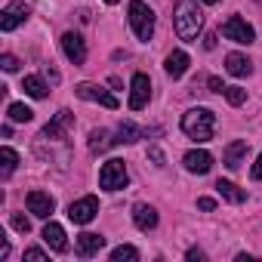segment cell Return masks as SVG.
Returning a JSON list of instances; mask_svg holds the SVG:
<instances>
[{"label": "cell", "instance_id": "1", "mask_svg": "<svg viewBox=\"0 0 262 262\" xmlns=\"http://www.w3.org/2000/svg\"><path fill=\"white\" fill-rule=\"evenodd\" d=\"M173 28L179 34V40H198V34L204 28V13L198 7V0H176V7H173Z\"/></svg>", "mask_w": 262, "mask_h": 262}, {"label": "cell", "instance_id": "2", "mask_svg": "<svg viewBox=\"0 0 262 262\" xmlns=\"http://www.w3.org/2000/svg\"><path fill=\"white\" fill-rule=\"evenodd\" d=\"M182 133L194 142H210L216 133V114L210 108H188L182 114Z\"/></svg>", "mask_w": 262, "mask_h": 262}, {"label": "cell", "instance_id": "3", "mask_svg": "<svg viewBox=\"0 0 262 262\" xmlns=\"http://www.w3.org/2000/svg\"><path fill=\"white\" fill-rule=\"evenodd\" d=\"M129 25H133L136 37L142 43H148L155 37V13L145 0H129Z\"/></svg>", "mask_w": 262, "mask_h": 262}, {"label": "cell", "instance_id": "4", "mask_svg": "<svg viewBox=\"0 0 262 262\" xmlns=\"http://www.w3.org/2000/svg\"><path fill=\"white\" fill-rule=\"evenodd\" d=\"M126 182H129V173H126V164H123V161H108V164H102V170H99V185H102L105 191H120V188H126Z\"/></svg>", "mask_w": 262, "mask_h": 262}, {"label": "cell", "instance_id": "5", "mask_svg": "<svg viewBox=\"0 0 262 262\" xmlns=\"http://www.w3.org/2000/svg\"><path fill=\"white\" fill-rule=\"evenodd\" d=\"M222 37L225 40H231V43H253L256 40V31H253V25L247 22V19H241V16H228L225 22H222Z\"/></svg>", "mask_w": 262, "mask_h": 262}, {"label": "cell", "instance_id": "6", "mask_svg": "<svg viewBox=\"0 0 262 262\" xmlns=\"http://www.w3.org/2000/svg\"><path fill=\"white\" fill-rule=\"evenodd\" d=\"M71 126H74V114L68 111V108H62L47 126H43V133H40V139H47V142H65L68 139V133H71Z\"/></svg>", "mask_w": 262, "mask_h": 262}, {"label": "cell", "instance_id": "7", "mask_svg": "<svg viewBox=\"0 0 262 262\" xmlns=\"http://www.w3.org/2000/svg\"><path fill=\"white\" fill-rule=\"evenodd\" d=\"M148 99H151V80H148V74L136 71L133 80H129V108H133V111H142V108L148 105Z\"/></svg>", "mask_w": 262, "mask_h": 262}, {"label": "cell", "instance_id": "8", "mask_svg": "<svg viewBox=\"0 0 262 262\" xmlns=\"http://www.w3.org/2000/svg\"><path fill=\"white\" fill-rule=\"evenodd\" d=\"M28 16H31V7L28 4H7L4 7V13H0V31H16L19 25H25L28 22Z\"/></svg>", "mask_w": 262, "mask_h": 262}, {"label": "cell", "instance_id": "9", "mask_svg": "<svg viewBox=\"0 0 262 262\" xmlns=\"http://www.w3.org/2000/svg\"><path fill=\"white\" fill-rule=\"evenodd\" d=\"M96 213H99V201H96L93 194H86V198H80V201H74V204L68 207V219H71L74 225H86V222H93Z\"/></svg>", "mask_w": 262, "mask_h": 262}, {"label": "cell", "instance_id": "10", "mask_svg": "<svg viewBox=\"0 0 262 262\" xmlns=\"http://www.w3.org/2000/svg\"><path fill=\"white\" fill-rule=\"evenodd\" d=\"M74 93H77L83 102H99V105H105V108H117V99H114L108 90H102L99 83H77Z\"/></svg>", "mask_w": 262, "mask_h": 262}, {"label": "cell", "instance_id": "11", "mask_svg": "<svg viewBox=\"0 0 262 262\" xmlns=\"http://www.w3.org/2000/svg\"><path fill=\"white\" fill-rule=\"evenodd\" d=\"M62 53L74 62V65H83L86 62V43L77 31H65L62 34Z\"/></svg>", "mask_w": 262, "mask_h": 262}, {"label": "cell", "instance_id": "12", "mask_svg": "<svg viewBox=\"0 0 262 262\" xmlns=\"http://www.w3.org/2000/svg\"><path fill=\"white\" fill-rule=\"evenodd\" d=\"M53 210H56L53 194H47V191H31V194H28V213H31V216H37V219H50Z\"/></svg>", "mask_w": 262, "mask_h": 262}, {"label": "cell", "instance_id": "13", "mask_svg": "<svg viewBox=\"0 0 262 262\" xmlns=\"http://www.w3.org/2000/svg\"><path fill=\"white\" fill-rule=\"evenodd\" d=\"M182 164H185V170H188V173L204 176V173H210V167H213V155H210V151H204V148H194V151H188V155L182 158Z\"/></svg>", "mask_w": 262, "mask_h": 262}, {"label": "cell", "instance_id": "14", "mask_svg": "<svg viewBox=\"0 0 262 262\" xmlns=\"http://www.w3.org/2000/svg\"><path fill=\"white\" fill-rule=\"evenodd\" d=\"M43 241H47V247L56 250V253H65V250H68V237H65V228H62L59 222H47V225H43Z\"/></svg>", "mask_w": 262, "mask_h": 262}, {"label": "cell", "instance_id": "15", "mask_svg": "<svg viewBox=\"0 0 262 262\" xmlns=\"http://www.w3.org/2000/svg\"><path fill=\"white\" fill-rule=\"evenodd\" d=\"M164 71H167L173 80H179V77L188 71V53H185V50H173V53L164 59Z\"/></svg>", "mask_w": 262, "mask_h": 262}, {"label": "cell", "instance_id": "16", "mask_svg": "<svg viewBox=\"0 0 262 262\" xmlns=\"http://www.w3.org/2000/svg\"><path fill=\"white\" fill-rule=\"evenodd\" d=\"M133 222H136L139 231H151V228H158V210L148 207V204H136L133 207Z\"/></svg>", "mask_w": 262, "mask_h": 262}, {"label": "cell", "instance_id": "17", "mask_svg": "<svg viewBox=\"0 0 262 262\" xmlns=\"http://www.w3.org/2000/svg\"><path fill=\"white\" fill-rule=\"evenodd\" d=\"M225 71L231 77H247V74H253V62L247 56H241V53H228L225 56Z\"/></svg>", "mask_w": 262, "mask_h": 262}, {"label": "cell", "instance_id": "18", "mask_svg": "<svg viewBox=\"0 0 262 262\" xmlns=\"http://www.w3.org/2000/svg\"><path fill=\"white\" fill-rule=\"evenodd\" d=\"M102 247H105V237H102V234H93V231L77 234V253H80V256H96Z\"/></svg>", "mask_w": 262, "mask_h": 262}, {"label": "cell", "instance_id": "19", "mask_svg": "<svg viewBox=\"0 0 262 262\" xmlns=\"http://www.w3.org/2000/svg\"><path fill=\"white\" fill-rule=\"evenodd\" d=\"M247 142L244 139H237V142H231L228 148H225V155H222V161H225V167L228 170H241V164H244V155H247Z\"/></svg>", "mask_w": 262, "mask_h": 262}, {"label": "cell", "instance_id": "20", "mask_svg": "<svg viewBox=\"0 0 262 262\" xmlns=\"http://www.w3.org/2000/svg\"><path fill=\"white\" fill-rule=\"evenodd\" d=\"M216 191H219V198H225L228 204H244L247 201V191H241L234 182H228V179H219L216 182Z\"/></svg>", "mask_w": 262, "mask_h": 262}, {"label": "cell", "instance_id": "21", "mask_svg": "<svg viewBox=\"0 0 262 262\" xmlns=\"http://www.w3.org/2000/svg\"><path fill=\"white\" fill-rule=\"evenodd\" d=\"M145 133L133 123V120H120V126H117V142H123V145H133V142H139Z\"/></svg>", "mask_w": 262, "mask_h": 262}, {"label": "cell", "instance_id": "22", "mask_svg": "<svg viewBox=\"0 0 262 262\" xmlns=\"http://www.w3.org/2000/svg\"><path fill=\"white\" fill-rule=\"evenodd\" d=\"M114 142H117V139H111V133H108V129H93V133H90V151H93V155H102V151H108Z\"/></svg>", "mask_w": 262, "mask_h": 262}, {"label": "cell", "instance_id": "23", "mask_svg": "<svg viewBox=\"0 0 262 262\" xmlns=\"http://www.w3.org/2000/svg\"><path fill=\"white\" fill-rule=\"evenodd\" d=\"M0 164H4V167H0V176L10 179V176H13V170L19 167V155H16L10 145H4V148H0Z\"/></svg>", "mask_w": 262, "mask_h": 262}, {"label": "cell", "instance_id": "24", "mask_svg": "<svg viewBox=\"0 0 262 262\" xmlns=\"http://www.w3.org/2000/svg\"><path fill=\"white\" fill-rule=\"evenodd\" d=\"M22 90H25L31 99H47V93H50V90H47V83H43L40 77H34V74H28V77L22 80Z\"/></svg>", "mask_w": 262, "mask_h": 262}, {"label": "cell", "instance_id": "25", "mask_svg": "<svg viewBox=\"0 0 262 262\" xmlns=\"http://www.w3.org/2000/svg\"><path fill=\"white\" fill-rule=\"evenodd\" d=\"M7 114H10L13 123H28V120L34 117V111H31L28 105H22V102H13V105L7 108Z\"/></svg>", "mask_w": 262, "mask_h": 262}, {"label": "cell", "instance_id": "26", "mask_svg": "<svg viewBox=\"0 0 262 262\" xmlns=\"http://www.w3.org/2000/svg\"><path fill=\"white\" fill-rule=\"evenodd\" d=\"M136 259H139V250L129 244H120L111 250V262H136Z\"/></svg>", "mask_w": 262, "mask_h": 262}, {"label": "cell", "instance_id": "27", "mask_svg": "<svg viewBox=\"0 0 262 262\" xmlns=\"http://www.w3.org/2000/svg\"><path fill=\"white\" fill-rule=\"evenodd\" d=\"M225 99H228V105H244L247 102V90H241V86H225Z\"/></svg>", "mask_w": 262, "mask_h": 262}, {"label": "cell", "instance_id": "28", "mask_svg": "<svg viewBox=\"0 0 262 262\" xmlns=\"http://www.w3.org/2000/svg\"><path fill=\"white\" fill-rule=\"evenodd\" d=\"M10 222H13V228H16V231H25V234L31 231V222H28V216H22V213H13V219H10Z\"/></svg>", "mask_w": 262, "mask_h": 262}, {"label": "cell", "instance_id": "29", "mask_svg": "<svg viewBox=\"0 0 262 262\" xmlns=\"http://www.w3.org/2000/svg\"><path fill=\"white\" fill-rule=\"evenodd\" d=\"M0 65H4V71H7V74L19 71V59H16V56H10V53H4V56H0Z\"/></svg>", "mask_w": 262, "mask_h": 262}, {"label": "cell", "instance_id": "30", "mask_svg": "<svg viewBox=\"0 0 262 262\" xmlns=\"http://www.w3.org/2000/svg\"><path fill=\"white\" fill-rule=\"evenodd\" d=\"M25 259H28V262H47V253L37 250V247H31V250H25Z\"/></svg>", "mask_w": 262, "mask_h": 262}, {"label": "cell", "instance_id": "31", "mask_svg": "<svg viewBox=\"0 0 262 262\" xmlns=\"http://www.w3.org/2000/svg\"><path fill=\"white\" fill-rule=\"evenodd\" d=\"M148 158H151L158 167H164V151H161V148H155V145H151V148H148Z\"/></svg>", "mask_w": 262, "mask_h": 262}, {"label": "cell", "instance_id": "32", "mask_svg": "<svg viewBox=\"0 0 262 262\" xmlns=\"http://www.w3.org/2000/svg\"><path fill=\"white\" fill-rule=\"evenodd\" d=\"M198 207L210 213V210H216V201H213V198H201V201H198Z\"/></svg>", "mask_w": 262, "mask_h": 262}, {"label": "cell", "instance_id": "33", "mask_svg": "<svg viewBox=\"0 0 262 262\" xmlns=\"http://www.w3.org/2000/svg\"><path fill=\"white\" fill-rule=\"evenodd\" d=\"M253 179H262V151H259V158H256V164H253Z\"/></svg>", "mask_w": 262, "mask_h": 262}, {"label": "cell", "instance_id": "34", "mask_svg": "<svg viewBox=\"0 0 262 262\" xmlns=\"http://www.w3.org/2000/svg\"><path fill=\"white\" fill-rule=\"evenodd\" d=\"M207 83H210V90H213V93H225V86H222V80H219V77H210Z\"/></svg>", "mask_w": 262, "mask_h": 262}, {"label": "cell", "instance_id": "35", "mask_svg": "<svg viewBox=\"0 0 262 262\" xmlns=\"http://www.w3.org/2000/svg\"><path fill=\"white\" fill-rule=\"evenodd\" d=\"M204 50H216V34H204Z\"/></svg>", "mask_w": 262, "mask_h": 262}, {"label": "cell", "instance_id": "36", "mask_svg": "<svg viewBox=\"0 0 262 262\" xmlns=\"http://www.w3.org/2000/svg\"><path fill=\"white\" fill-rule=\"evenodd\" d=\"M43 74H47V77H50V80H53V83H59V71H53V68H50V65H47V71H43Z\"/></svg>", "mask_w": 262, "mask_h": 262}, {"label": "cell", "instance_id": "37", "mask_svg": "<svg viewBox=\"0 0 262 262\" xmlns=\"http://www.w3.org/2000/svg\"><path fill=\"white\" fill-rule=\"evenodd\" d=\"M188 259H204V250H198V247H191V250H188Z\"/></svg>", "mask_w": 262, "mask_h": 262}, {"label": "cell", "instance_id": "38", "mask_svg": "<svg viewBox=\"0 0 262 262\" xmlns=\"http://www.w3.org/2000/svg\"><path fill=\"white\" fill-rule=\"evenodd\" d=\"M105 4H120V0H105Z\"/></svg>", "mask_w": 262, "mask_h": 262}, {"label": "cell", "instance_id": "39", "mask_svg": "<svg viewBox=\"0 0 262 262\" xmlns=\"http://www.w3.org/2000/svg\"><path fill=\"white\" fill-rule=\"evenodd\" d=\"M204 4H219V0H204Z\"/></svg>", "mask_w": 262, "mask_h": 262}]
</instances>
